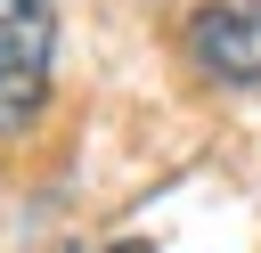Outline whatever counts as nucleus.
Listing matches in <instances>:
<instances>
[{
  "instance_id": "obj_3",
  "label": "nucleus",
  "mask_w": 261,
  "mask_h": 253,
  "mask_svg": "<svg viewBox=\"0 0 261 253\" xmlns=\"http://www.w3.org/2000/svg\"><path fill=\"white\" fill-rule=\"evenodd\" d=\"M98 253H155L147 237H122V245H98Z\"/></svg>"
},
{
  "instance_id": "obj_1",
  "label": "nucleus",
  "mask_w": 261,
  "mask_h": 253,
  "mask_svg": "<svg viewBox=\"0 0 261 253\" xmlns=\"http://www.w3.org/2000/svg\"><path fill=\"white\" fill-rule=\"evenodd\" d=\"M49 57H57L49 0H0V139H16L49 106Z\"/></svg>"
},
{
  "instance_id": "obj_2",
  "label": "nucleus",
  "mask_w": 261,
  "mask_h": 253,
  "mask_svg": "<svg viewBox=\"0 0 261 253\" xmlns=\"http://www.w3.org/2000/svg\"><path fill=\"white\" fill-rule=\"evenodd\" d=\"M188 57L204 82L261 90V0H204L188 16Z\"/></svg>"
}]
</instances>
